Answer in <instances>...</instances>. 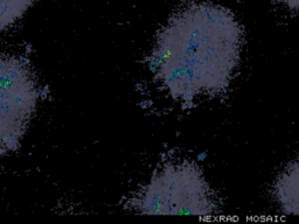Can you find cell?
Instances as JSON below:
<instances>
[{
    "label": "cell",
    "mask_w": 299,
    "mask_h": 224,
    "mask_svg": "<svg viewBox=\"0 0 299 224\" xmlns=\"http://www.w3.org/2000/svg\"><path fill=\"white\" fill-rule=\"evenodd\" d=\"M37 0H0V33L24 17Z\"/></svg>",
    "instance_id": "cell-5"
},
{
    "label": "cell",
    "mask_w": 299,
    "mask_h": 224,
    "mask_svg": "<svg viewBox=\"0 0 299 224\" xmlns=\"http://www.w3.org/2000/svg\"><path fill=\"white\" fill-rule=\"evenodd\" d=\"M243 32L228 8L192 1L172 14L146 59L160 89L189 105L228 88L240 62Z\"/></svg>",
    "instance_id": "cell-1"
},
{
    "label": "cell",
    "mask_w": 299,
    "mask_h": 224,
    "mask_svg": "<svg viewBox=\"0 0 299 224\" xmlns=\"http://www.w3.org/2000/svg\"><path fill=\"white\" fill-rule=\"evenodd\" d=\"M276 1L281 2L282 5L286 6L288 8L299 12V0H276Z\"/></svg>",
    "instance_id": "cell-6"
},
{
    "label": "cell",
    "mask_w": 299,
    "mask_h": 224,
    "mask_svg": "<svg viewBox=\"0 0 299 224\" xmlns=\"http://www.w3.org/2000/svg\"><path fill=\"white\" fill-rule=\"evenodd\" d=\"M40 99L33 68L18 55H0V154L17 151Z\"/></svg>",
    "instance_id": "cell-3"
},
{
    "label": "cell",
    "mask_w": 299,
    "mask_h": 224,
    "mask_svg": "<svg viewBox=\"0 0 299 224\" xmlns=\"http://www.w3.org/2000/svg\"><path fill=\"white\" fill-rule=\"evenodd\" d=\"M273 195L283 213L299 216V157L279 174L273 186Z\"/></svg>",
    "instance_id": "cell-4"
},
{
    "label": "cell",
    "mask_w": 299,
    "mask_h": 224,
    "mask_svg": "<svg viewBox=\"0 0 299 224\" xmlns=\"http://www.w3.org/2000/svg\"><path fill=\"white\" fill-rule=\"evenodd\" d=\"M125 204L145 215L212 216L218 210L201 169L189 161L164 165Z\"/></svg>",
    "instance_id": "cell-2"
}]
</instances>
